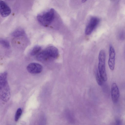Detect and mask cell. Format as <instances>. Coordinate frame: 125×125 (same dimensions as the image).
Returning <instances> with one entry per match:
<instances>
[{"mask_svg":"<svg viewBox=\"0 0 125 125\" xmlns=\"http://www.w3.org/2000/svg\"><path fill=\"white\" fill-rule=\"evenodd\" d=\"M59 55L58 49L54 46H51L39 53L36 58L39 61L45 62L56 59L58 57Z\"/></svg>","mask_w":125,"mask_h":125,"instance_id":"obj_1","label":"cell"},{"mask_svg":"<svg viewBox=\"0 0 125 125\" xmlns=\"http://www.w3.org/2000/svg\"><path fill=\"white\" fill-rule=\"evenodd\" d=\"M7 73L4 72L0 75V95L1 99L7 102L10 96L9 87L7 80Z\"/></svg>","mask_w":125,"mask_h":125,"instance_id":"obj_2","label":"cell"},{"mask_svg":"<svg viewBox=\"0 0 125 125\" xmlns=\"http://www.w3.org/2000/svg\"><path fill=\"white\" fill-rule=\"evenodd\" d=\"M54 16V10L51 8L38 14L37 18L38 21L41 25L44 27H47L52 22Z\"/></svg>","mask_w":125,"mask_h":125,"instance_id":"obj_3","label":"cell"},{"mask_svg":"<svg viewBox=\"0 0 125 125\" xmlns=\"http://www.w3.org/2000/svg\"><path fill=\"white\" fill-rule=\"evenodd\" d=\"M98 69L99 73L104 82L107 80V75L105 70V55L104 51L101 50L100 52L99 56Z\"/></svg>","mask_w":125,"mask_h":125,"instance_id":"obj_4","label":"cell"},{"mask_svg":"<svg viewBox=\"0 0 125 125\" xmlns=\"http://www.w3.org/2000/svg\"><path fill=\"white\" fill-rule=\"evenodd\" d=\"M100 21L99 19L96 17H92L87 25L85 30L86 34L89 35L93 31L98 25Z\"/></svg>","mask_w":125,"mask_h":125,"instance_id":"obj_5","label":"cell"},{"mask_svg":"<svg viewBox=\"0 0 125 125\" xmlns=\"http://www.w3.org/2000/svg\"><path fill=\"white\" fill-rule=\"evenodd\" d=\"M109 55L108 61V66L110 69L113 71L115 67V53L114 48L111 44L109 45Z\"/></svg>","mask_w":125,"mask_h":125,"instance_id":"obj_6","label":"cell"},{"mask_svg":"<svg viewBox=\"0 0 125 125\" xmlns=\"http://www.w3.org/2000/svg\"><path fill=\"white\" fill-rule=\"evenodd\" d=\"M27 69L30 73L38 74L42 72L43 68L41 64L38 63L33 62L29 64L27 66Z\"/></svg>","mask_w":125,"mask_h":125,"instance_id":"obj_7","label":"cell"},{"mask_svg":"<svg viewBox=\"0 0 125 125\" xmlns=\"http://www.w3.org/2000/svg\"><path fill=\"white\" fill-rule=\"evenodd\" d=\"M111 95L112 101L114 103H116L118 101L120 92L116 84L113 83L111 88Z\"/></svg>","mask_w":125,"mask_h":125,"instance_id":"obj_8","label":"cell"},{"mask_svg":"<svg viewBox=\"0 0 125 125\" xmlns=\"http://www.w3.org/2000/svg\"><path fill=\"white\" fill-rule=\"evenodd\" d=\"M0 14L1 16L5 17L9 16L11 12L10 8L5 2L0 0Z\"/></svg>","mask_w":125,"mask_h":125,"instance_id":"obj_9","label":"cell"},{"mask_svg":"<svg viewBox=\"0 0 125 125\" xmlns=\"http://www.w3.org/2000/svg\"><path fill=\"white\" fill-rule=\"evenodd\" d=\"M25 33V31L23 29L18 28L13 31L11 35L13 36L17 37L23 35Z\"/></svg>","mask_w":125,"mask_h":125,"instance_id":"obj_10","label":"cell"},{"mask_svg":"<svg viewBox=\"0 0 125 125\" xmlns=\"http://www.w3.org/2000/svg\"><path fill=\"white\" fill-rule=\"evenodd\" d=\"M41 49V47L39 45L34 47L30 52V54L31 56H34L37 54Z\"/></svg>","mask_w":125,"mask_h":125,"instance_id":"obj_11","label":"cell"},{"mask_svg":"<svg viewBox=\"0 0 125 125\" xmlns=\"http://www.w3.org/2000/svg\"><path fill=\"white\" fill-rule=\"evenodd\" d=\"M22 113V110L21 108H19L17 110L15 117V120L17 122L20 118Z\"/></svg>","mask_w":125,"mask_h":125,"instance_id":"obj_12","label":"cell"},{"mask_svg":"<svg viewBox=\"0 0 125 125\" xmlns=\"http://www.w3.org/2000/svg\"><path fill=\"white\" fill-rule=\"evenodd\" d=\"M96 81L98 84L100 85H101L103 84L104 81L98 71H97L96 72Z\"/></svg>","mask_w":125,"mask_h":125,"instance_id":"obj_13","label":"cell"},{"mask_svg":"<svg viewBox=\"0 0 125 125\" xmlns=\"http://www.w3.org/2000/svg\"><path fill=\"white\" fill-rule=\"evenodd\" d=\"M0 43L3 46L6 48L8 49L10 47V44L9 42L5 40L0 39Z\"/></svg>","mask_w":125,"mask_h":125,"instance_id":"obj_14","label":"cell"},{"mask_svg":"<svg viewBox=\"0 0 125 125\" xmlns=\"http://www.w3.org/2000/svg\"><path fill=\"white\" fill-rule=\"evenodd\" d=\"M87 0H82V2L84 3Z\"/></svg>","mask_w":125,"mask_h":125,"instance_id":"obj_15","label":"cell"}]
</instances>
